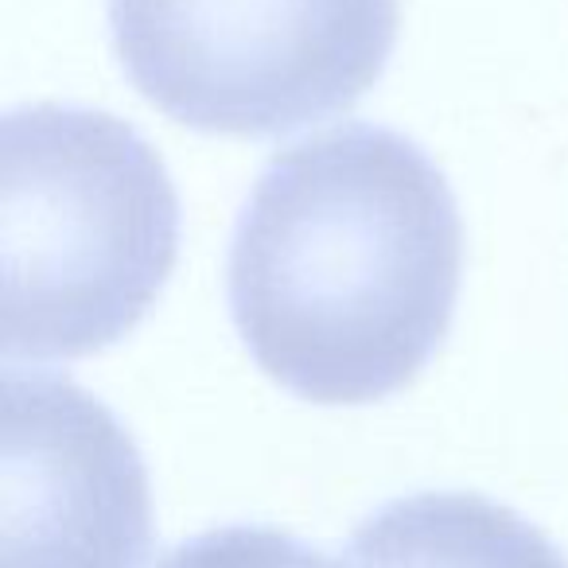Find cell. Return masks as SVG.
Wrapping results in <instances>:
<instances>
[{
    "mask_svg": "<svg viewBox=\"0 0 568 568\" xmlns=\"http://www.w3.org/2000/svg\"><path fill=\"white\" fill-rule=\"evenodd\" d=\"M121 71L199 133H296L386 74L397 0H105Z\"/></svg>",
    "mask_w": 568,
    "mask_h": 568,
    "instance_id": "obj_3",
    "label": "cell"
},
{
    "mask_svg": "<svg viewBox=\"0 0 568 568\" xmlns=\"http://www.w3.org/2000/svg\"><path fill=\"white\" fill-rule=\"evenodd\" d=\"M4 568H144L149 471L118 417L59 374L4 371Z\"/></svg>",
    "mask_w": 568,
    "mask_h": 568,
    "instance_id": "obj_4",
    "label": "cell"
},
{
    "mask_svg": "<svg viewBox=\"0 0 568 568\" xmlns=\"http://www.w3.org/2000/svg\"><path fill=\"white\" fill-rule=\"evenodd\" d=\"M156 568H339L320 549L268 526H219L175 545Z\"/></svg>",
    "mask_w": 568,
    "mask_h": 568,
    "instance_id": "obj_6",
    "label": "cell"
},
{
    "mask_svg": "<svg viewBox=\"0 0 568 568\" xmlns=\"http://www.w3.org/2000/svg\"><path fill=\"white\" fill-rule=\"evenodd\" d=\"M347 568H568V557L510 506L471 490H420L358 521Z\"/></svg>",
    "mask_w": 568,
    "mask_h": 568,
    "instance_id": "obj_5",
    "label": "cell"
},
{
    "mask_svg": "<svg viewBox=\"0 0 568 568\" xmlns=\"http://www.w3.org/2000/svg\"><path fill=\"white\" fill-rule=\"evenodd\" d=\"M464 222L440 168L386 125L276 152L234 222L230 316L257 371L316 405L405 389L456 316Z\"/></svg>",
    "mask_w": 568,
    "mask_h": 568,
    "instance_id": "obj_1",
    "label": "cell"
},
{
    "mask_svg": "<svg viewBox=\"0 0 568 568\" xmlns=\"http://www.w3.org/2000/svg\"><path fill=\"white\" fill-rule=\"evenodd\" d=\"M4 358L71 363L125 339L180 253V195L129 121L24 105L0 125Z\"/></svg>",
    "mask_w": 568,
    "mask_h": 568,
    "instance_id": "obj_2",
    "label": "cell"
}]
</instances>
